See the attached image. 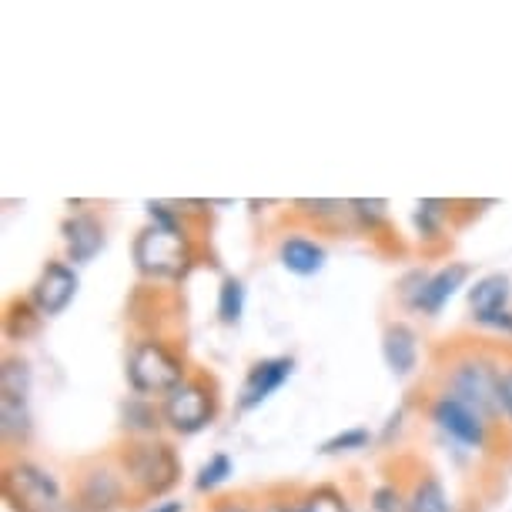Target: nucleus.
Listing matches in <instances>:
<instances>
[{
    "instance_id": "1",
    "label": "nucleus",
    "mask_w": 512,
    "mask_h": 512,
    "mask_svg": "<svg viewBox=\"0 0 512 512\" xmlns=\"http://www.w3.org/2000/svg\"><path fill=\"white\" fill-rule=\"evenodd\" d=\"M124 476L141 496H164L178 486L181 479V462L175 456V449L161 439H138L124 449Z\"/></svg>"
},
{
    "instance_id": "2",
    "label": "nucleus",
    "mask_w": 512,
    "mask_h": 512,
    "mask_svg": "<svg viewBox=\"0 0 512 512\" xmlns=\"http://www.w3.org/2000/svg\"><path fill=\"white\" fill-rule=\"evenodd\" d=\"M191 241L181 228L148 225L134 241V262L148 278H181L191 268Z\"/></svg>"
},
{
    "instance_id": "3",
    "label": "nucleus",
    "mask_w": 512,
    "mask_h": 512,
    "mask_svg": "<svg viewBox=\"0 0 512 512\" xmlns=\"http://www.w3.org/2000/svg\"><path fill=\"white\" fill-rule=\"evenodd\" d=\"M128 382L138 395H164L168 399L178 385H185V362L164 342H138L128 355Z\"/></svg>"
},
{
    "instance_id": "4",
    "label": "nucleus",
    "mask_w": 512,
    "mask_h": 512,
    "mask_svg": "<svg viewBox=\"0 0 512 512\" xmlns=\"http://www.w3.org/2000/svg\"><path fill=\"white\" fill-rule=\"evenodd\" d=\"M449 395L476 409L482 419H499L502 412V372L486 359L459 362L449 375Z\"/></svg>"
},
{
    "instance_id": "5",
    "label": "nucleus",
    "mask_w": 512,
    "mask_h": 512,
    "mask_svg": "<svg viewBox=\"0 0 512 512\" xmlns=\"http://www.w3.org/2000/svg\"><path fill=\"white\" fill-rule=\"evenodd\" d=\"M4 496L14 512H61L64 496L57 479L34 462H11L4 469Z\"/></svg>"
},
{
    "instance_id": "6",
    "label": "nucleus",
    "mask_w": 512,
    "mask_h": 512,
    "mask_svg": "<svg viewBox=\"0 0 512 512\" xmlns=\"http://www.w3.org/2000/svg\"><path fill=\"white\" fill-rule=\"evenodd\" d=\"M215 419V395L205 382L188 379L164 399V422L181 436H195Z\"/></svg>"
},
{
    "instance_id": "7",
    "label": "nucleus",
    "mask_w": 512,
    "mask_h": 512,
    "mask_svg": "<svg viewBox=\"0 0 512 512\" xmlns=\"http://www.w3.org/2000/svg\"><path fill=\"white\" fill-rule=\"evenodd\" d=\"M432 419H436V425L442 432H449V436L456 442H462V446L482 449L489 439V419H482V415L476 409H469L466 402L452 399L449 392L432 405Z\"/></svg>"
},
{
    "instance_id": "8",
    "label": "nucleus",
    "mask_w": 512,
    "mask_h": 512,
    "mask_svg": "<svg viewBox=\"0 0 512 512\" xmlns=\"http://www.w3.org/2000/svg\"><path fill=\"white\" fill-rule=\"evenodd\" d=\"M77 295V275L64 262H47L31 288V305L37 315H61Z\"/></svg>"
},
{
    "instance_id": "9",
    "label": "nucleus",
    "mask_w": 512,
    "mask_h": 512,
    "mask_svg": "<svg viewBox=\"0 0 512 512\" xmlns=\"http://www.w3.org/2000/svg\"><path fill=\"white\" fill-rule=\"evenodd\" d=\"M466 278H469V265H446L436 275H422V282L412 292H405V302L425 315H439L449 298L466 285Z\"/></svg>"
},
{
    "instance_id": "10",
    "label": "nucleus",
    "mask_w": 512,
    "mask_h": 512,
    "mask_svg": "<svg viewBox=\"0 0 512 512\" xmlns=\"http://www.w3.org/2000/svg\"><path fill=\"white\" fill-rule=\"evenodd\" d=\"M124 499V479L108 466H94L84 472L81 479V506L84 512H111L118 509Z\"/></svg>"
},
{
    "instance_id": "11",
    "label": "nucleus",
    "mask_w": 512,
    "mask_h": 512,
    "mask_svg": "<svg viewBox=\"0 0 512 512\" xmlns=\"http://www.w3.org/2000/svg\"><path fill=\"white\" fill-rule=\"evenodd\" d=\"M292 375V359H265L248 372L245 389H241V409H255L262 405L268 395L278 392L285 385V379Z\"/></svg>"
},
{
    "instance_id": "12",
    "label": "nucleus",
    "mask_w": 512,
    "mask_h": 512,
    "mask_svg": "<svg viewBox=\"0 0 512 512\" xmlns=\"http://www.w3.org/2000/svg\"><path fill=\"white\" fill-rule=\"evenodd\" d=\"M61 231H64V245H67L71 262H91L104 248V228L94 215H71L61 225Z\"/></svg>"
},
{
    "instance_id": "13",
    "label": "nucleus",
    "mask_w": 512,
    "mask_h": 512,
    "mask_svg": "<svg viewBox=\"0 0 512 512\" xmlns=\"http://www.w3.org/2000/svg\"><path fill=\"white\" fill-rule=\"evenodd\" d=\"M509 295H512V288H509V278L506 275H486V278H479L476 285H472V292H469V308H472V318L482 325V322H489V318H496L502 312H509Z\"/></svg>"
},
{
    "instance_id": "14",
    "label": "nucleus",
    "mask_w": 512,
    "mask_h": 512,
    "mask_svg": "<svg viewBox=\"0 0 512 512\" xmlns=\"http://www.w3.org/2000/svg\"><path fill=\"white\" fill-rule=\"evenodd\" d=\"M382 355H385V362H389V369L395 375H409L415 369V362H419V342H415L412 328L402 325V322H392L389 328H385Z\"/></svg>"
},
{
    "instance_id": "15",
    "label": "nucleus",
    "mask_w": 512,
    "mask_h": 512,
    "mask_svg": "<svg viewBox=\"0 0 512 512\" xmlns=\"http://www.w3.org/2000/svg\"><path fill=\"white\" fill-rule=\"evenodd\" d=\"M278 262H282L292 275H318L325 268V248L308 238H285L278 248Z\"/></svg>"
},
{
    "instance_id": "16",
    "label": "nucleus",
    "mask_w": 512,
    "mask_h": 512,
    "mask_svg": "<svg viewBox=\"0 0 512 512\" xmlns=\"http://www.w3.org/2000/svg\"><path fill=\"white\" fill-rule=\"evenodd\" d=\"M0 429H4V439L11 442L31 436V399L0 395Z\"/></svg>"
},
{
    "instance_id": "17",
    "label": "nucleus",
    "mask_w": 512,
    "mask_h": 512,
    "mask_svg": "<svg viewBox=\"0 0 512 512\" xmlns=\"http://www.w3.org/2000/svg\"><path fill=\"white\" fill-rule=\"evenodd\" d=\"M405 512H456V509H452V502L439 479H422L409 496Z\"/></svg>"
},
{
    "instance_id": "18",
    "label": "nucleus",
    "mask_w": 512,
    "mask_h": 512,
    "mask_svg": "<svg viewBox=\"0 0 512 512\" xmlns=\"http://www.w3.org/2000/svg\"><path fill=\"white\" fill-rule=\"evenodd\" d=\"M245 315V282L241 278H225L218 292V318L225 325H238Z\"/></svg>"
},
{
    "instance_id": "19",
    "label": "nucleus",
    "mask_w": 512,
    "mask_h": 512,
    "mask_svg": "<svg viewBox=\"0 0 512 512\" xmlns=\"http://www.w3.org/2000/svg\"><path fill=\"white\" fill-rule=\"evenodd\" d=\"M0 395H17V399H31V369L21 359H7L0 369Z\"/></svg>"
},
{
    "instance_id": "20",
    "label": "nucleus",
    "mask_w": 512,
    "mask_h": 512,
    "mask_svg": "<svg viewBox=\"0 0 512 512\" xmlns=\"http://www.w3.org/2000/svg\"><path fill=\"white\" fill-rule=\"evenodd\" d=\"M228 476H231V459L225 456V452H218V456H211L205 466H201V472H198V489L201 492L218 489Z\"/></svg>"
},
{
    "instance_id": "21",
    "label": "nucleus",
    "mask_w": 512,
    "mask_h": 512,
    "mask_svg": "<svg viewBox=\"0 0 512 512\" xmlns=\"http://www.w3.org/2000/svg\"><path fill=\"white\" fill-rule=\"evenodd\" d=\"M308 512H349L345 509V499L338 496L335 489H315L312 496L305 499Z\"/></svg>"
},
{
    "instance_id": "22",
    "label": "nucleus",
    "mask_w": 512,
    "mask_h": 512,
    "mask_svg": "<svg viewBox=\"0 0 512 512\" xmlns=\"http://www.w3.org/2000/svg\"><path fill=\"white\" fill-rule=\"evenodd\" d=\"M369 446V432L365 429H349V432H342V436H335V439H328L325 442V452H352V449H365Z\"/></svg>"
},
{
    "instance_id": "23",
    "label": "nucleus",
    "mask_w": 512,
    "mask_h": 512,
    "mask_svg": "<svg viewBox=\"0 0 512 512\" xmlns=\"http://www.w3.org/2000/svg\"><path fill=\"white\" fill-rule=\"evenodd\" d=\"M372 506H375V512H402V496L385 486L372 496Z\"/></svg>"
},
{
    "instance_id": "24",
    "label": "nucleus",
    "mask_w": 512,
    "mask_h": 512,
    "mask_svg": "<svg viewBox=\"0 0 512 512\" xmlns=\"http://www.w3.org/2000/svg\"><path fill=\"white\" fill-rule=\"evenodd\" d=\"M349 211H355L359 218L372 221V218H385V201H349Z\"/></svg>"
},
{
    "instance_id": "25",
    "label": "nucleus",
    "mask_w": 512,
    "mask_h": 512,
    "mask_svg": "<svg viewBox=\"0 0 512 512\" xmlns=\"http://www.w3.org/2000/svg\"><path fill=\"white\" fill-rule=\"evenodd\" d=\"M502 412L512 419V365L502 372Z\"/></svg>"
},
{
    "instance_id": "26",
    "label": "nucleus",
    "mask_w": 512,
    "mask_h": 512,
    "mask_svg": "<svg viewBox=\"0 0 512 512\" xmlns=\"http://www.w3.org/2000/svg\"><path fill=\"white\" fill-rule=\"evenodd\" d=\"M486 328H496V332H509L512 335V312H502L496 318H489V322H482Z\"/></svg>"
},
{
    "instance_id": "27",
    "label": "nucleus",
    "mask_w": 512,
    "mask_h": 512,
    "mask_svg": "<svg viewBox=\"0 0 512 512\" xmlns=\"http://www.w3.org/2000/svg\"><path fill=\"white\" fill-rule=\"evenodd\" d=\"M151 512H185V506L175 499H168V502H154V509Z\"/></svg>"
},
{
    "instance_id": "28",
    "label": "nucleus",
    "mask_w": 512,
    "mask_h": 512,
    "mask_svg": "<svg viewBox=\"0 0 512 512\" xmlns=\"http://www.w3.org/2000/svg\"><path fill=\"white\" fill-rule=\"evenodd\" d=\"M221 512H251V509H245V506H225Z\"/></svg>"
},
{
    "instance_id": "29",
    "label": "nucleus",
    "mask_w": 512,
    "mask_h": 512,
    "mask_svg": "<svg viewBox=\"0 0 512 512\" xmlns=\"http://www.w3.org/2000/svg\"><path fill=\"white\" fill-rule=\"evenodd\" d=\"M288 512H308V506L302 502V506H288Z\"/></svg>"
},
{
    "instance_id": "30",
    "label": "nucleus",
    "mask_w": 512,
    "mask_h": 512,
    "mask_svg": "<svg viewBox=\"0 0 512 512\" xmlns=\"http://www.w3.org/2000/svg\"><path fill=\"white\" fill-rule=\"evenodd\" d=\"M268 512H288V506H272V509H268Z\"/></svg>"
}]
</instances>
